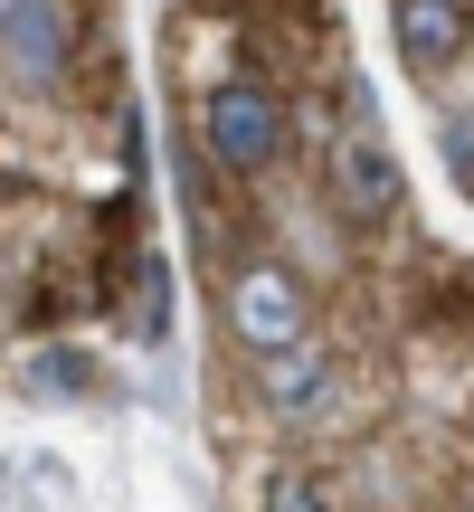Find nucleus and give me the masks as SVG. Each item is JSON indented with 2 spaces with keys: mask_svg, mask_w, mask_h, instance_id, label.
Segmentation results:
<instances>
[{
  "mask_svg": "<svg viewBox=\"0 0 474 512\" xmlns=\"http://www.w3.org/2000/svg\"><path fill=\"white\" fill-rule=\"evenodd\" d=\"M200 152L219 171H237V181H247V171H266L275 152H285V105H275L266 86H219L200 105Z\"/></svg>",
  "mask_w": 474,
  "mask_h": 512,
  "instance_id": "1",
  "label": "nucleus"
},
{
  "mask_svg": "<svg viewBox=\"0 0 474 512\" xmlns=\"http://www.w3.org/2000/svg\"><path fill=\"white\" fill-rule=\"evenodd\" d=\"M228 323H237V342H247V351L294 342V332H304V285H294V266H247V275H237V294H228Z\"/></svg>",
  "mask_w": 474,
  "mask_h": 512,
  "instance_id": "2",
  "label": "nucleus"
},
{
  "mask_svg": "<svg viewBox=\"0 0 474 512\" xmlns=\"http://www.w3.org/2000/svg\"><path fill=\"white\" fill-rule=\"evenodd\" d=\"M332 190H342V209L351 219H389L399 209V162L380 152V133H370V114L332 143Z\"/></svg>",
  "mask_w": 474,
  "mask_h": 512,
  "instance_id": "3",
  "label": "nucleus"
},
{
  "mask_svg": "<svg viewBox=\"0 0 474 512\" xmlns=\"http://www.w3.org/2000/svg\"><path fill=\"white\" fill-rule=\"evenodd\" d=\"M0 38H10L19 76H57L67 67V38H76V10L67 0H0Z\"/></svg>",
  "mask_w": 474,
  "mask_h": 512,
  "instance_id": "4",
  "label": "nucleus"
},
{
  "mask_svg": "<svg viewBox=\"0 0 474 512\" xmlns=\"http://www.w3.org/2000/svg\"><path fill=\"white\" fill-rule=\"evenodd\" d=\"M399 48L418 57V67L456 57L465 48V0H399Z\"/></svg>",
  "mask_w": 474,
  "mask_h": 512,
  "instance_id": "5",
  "label": "nucleus"
},
{
  "mask_svg": "<svg viewBox=\"0 0 474 512\" xmlns=\"http://www.w3.org/2000/svg\"><path fill=\"white\" fill-rule=\"evenodd\" d=\"M256 389H266L275 408H304L313 389H323V351L294 332V342H275V351H256Z\"/></svg>",
  "mask_w": 474,
  "mask_h": 512,
  "instance_id": "6",
  "label": "nucleus"
}]
</instances>
